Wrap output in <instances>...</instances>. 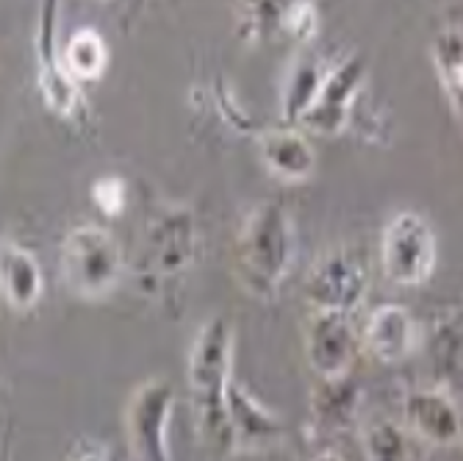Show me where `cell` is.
<instances>
[{
	"mask_svg": "<svg viewBox=\"0 0 463 461\" xmlns=\"http://www.w3.org/2000/svg\"><path fill=\"white\" fill-rule=\"evenodd\" d=\"M197 250L194 217L189 208L158 212L145 231V278L147 283H170L189 273Z\"/></svg>",
	"mask_w": 463,
	"mask_h": 461,
	"instance_id": "cell-7",
	"label": "cell"
},
{
	"mask_svg": "<svg viewBox=\"0 0 463 461\" xmlns=\"http://www.w3.org/2000/svg\"><path fill=\"white\" fill-rule=\"evenodd\" d=\"M175 411V387L170 379L142 381L125 408V434L137 461H173L170 423Z\"/></svg>",
	"mask_w": 463,
	"mask_h": 461,
	"instance_id": "cell-6",
	"label": "cell"
},
{
	"mask_svg": "<svg viewBox=\"0 0 463 461\" xmlns=\"http://www.w3.org/2000/svg\"><path fill=\"white\" fill-rule=\"evenodd\" d=\"M402 426L428 445H463V411L444 387H419L402 400Z\"/></svg>",
	"mask_w": 463,
	"mask_h": 461,
	"instance_id": "cell-11",
	"label": "cell"
},
{
	"mask_svg": "<svg viewBox=\"0 0 463 461\" xmlns=\"http://www.w3.org/2000/svg\"><path fill=\"white\" fill-rule=\"evenodd\" d=\"M439 259L433 226L419 212H397L381 236V267L394 286H422L430 281Z\"/></svg>",
	"mask_w": 463,
	"mask_h": 461,
	"instance_id": "cell-5",
	"label": "cell"
},
{
	"mask_svg": "<svg viewBox=\"0 0 463 461\" xmlns=\"http://www.w3.org/2000/svg\"><path fill=\"white\" fill-rule=\"evenodd\" d=\"M72 461H111L109 453L100 445H80L72 456Z\"/></svg>",
	"mask_w": 463,
	"mask_h": 461,
	"instance_id": "cell-23",
	"label": "cell"
},
{
	"mask_svg": "<svg viewBox=\"0 0 463 461\" xmlns=\"http://www.w3.org/2000/svg\"><path fill=\"white\" fill-rule=\"evenodd\" d=\"M361 387L350 375L342 379H319V387L311 392V420L314 434L335 437L345 434L358 423L361 414Z\"/></svg>",
	"mask_w": 463,
	"mask_h": 461,
	"instance_id": "cell-14",
	"label": "cell"
},
{
	"mask_svg": "<svg viewBox=\"0 0 463 461\" xmlns=\"http://www.w3.org/2000/svg\"><path fill=\"white\" fill-rule=\"evenodd\" d=\"M142 4H145V0H134V9H131V12H134V14H137V12H139V6H142Z\"/></svg>",
	"mask_w": 463,
	"mask_h": 461,
	"instance_id": "cell-25",
	"label": "cell"
},
{
	"mask_svg": "<svg viewBox=\"0 0 463 461\" xmlns=\"http://www.w3.org/2000/svg\"><path fill=\"white\" fill-rule=\"evenodd\" d=\"M233 322L225 314L205 320L194 333L186 361V387L197 434L214 447H231L228 392L233 372Z\"/></svg>",
	"mask_w": 463,
	"mask_h": 461,
	"instance_id": "cell-1",
	"label": "cell"
},
{
	"mask_svg": "<svg viewBox=\"0 0 463 461\" xmlns=\"http://www.w3.org/2000/svg\"><path fill=\"white\" fill-rule=\"evenodd\" d=\"M228 428H231V447L239 453L272 450L286 437L280 417L236 381L231 384L228 392Z\"/></svg>",
	"mask_w": 463,
	"mask_h": 461,
	"instance_id": "cell-12",
	"label": "cell"
},
{
	"mask_svg": "<svg viewBox=\"0 0 463 461\" xmlns=\"http://www.w3.org/2000/svg\"><path fill=\"white\" fill-rule=\"evenodd\" d=\"M294 226L278 200L252 206L233 239V273L247 295L275 301L294 264Z\"/></svg>",
	"mask_w": 463,
	"mask_h": 461,
	"instance_id": "cell-2",
	"label": "cell"
},
{
	"mask_svg": "<svg viewBox=\"0 0 463 461\" xmlns=\"http://www.w3.org/2000/svg\"><path fill=\"white\" fill-rule=\"evenodd\" d=\"M92 200L106 217H117L128 203V187L117 176H103L92 184Z\"/></svg>",
	"mask_w": 463,
	"mask_h": 461,
	"instance_id": "cell-22",
	"label": "cell"
},
{
	"mask_svg": "<svg viewBox=\"0 0 463 461\" xmlns=\"http://www.w3.org/2000/svg\"><path fill=\"white\" fill-rule=\"evenodd\" d=\"M361 342L364 353L377 364H400L419 345V322L402 303H383L366 317Z\"/></svg>",
	"mask_w": 463,
	"mask_h": 461,
	"instance_id": "cell-13",
	"label": "cell"
},
{
	"mask_svg": "<svg viewBox=\"0 0 463 461\" xmlns=\"http://www.w3.org/2000/svg\"><path fill=\"white\" fill-rule=\"evenodd\" d=\"M311 461H345L339 453H335V450H322V453H317Z\"/></svg>",
	"mask_w": 463,
	"mask_h": 461,
	"instance_id": "cell-24",
	"label": "cell"
},
{
	"mask_svg": "<svg viewBox=\"0 0 463 461\" xmlns=\"http://www.w3.org/2000/svg\"><path fill=\"white\" fill-rule=\"evenodd\" d=\"M59 23H61V0H39L36 12V87L45 106L67 120V122H87V98L80 92V83L64 70L61 45L59 42Z\"/></svg>",
	"mask_w": 463,
	"mask_h": 461,
	"instance_id": "cell-4",
	"label": "cell"
},
{
	"mask_svg": "<svg viewBox=\"0 0 463 461\" xmlns=\"http://www.w3.org/2000/svg\"><path fill=\"white\" fill-rule=\"evenodd\" d=\"M61 62L78 83L98 81L109 67V48L98 31L78 28L61 45Z\"/></svg>",
	"mask_w": 463,
	"mask_h": 461,
	"instance_id": "cell-21",
	"label": "cell"
},
{
	"mask_svg": "<svg viewBox=\"0 0 463 461\" xmlns=\"http://www.w3.org/2000/svg\"><path fill=\"white\" fill-rule=\"evenodd\" d=\"M125 256L119 239L95 223L75 226L61 242V278L83 301L106 298L122 281Z\"/></svg>",
	"mask_w": 463,
	"mask_h": 461,
	"instance_id": "cell-3",
	"label": "cell"
},
{
	"mask_svg": "<svg viewBox=\"0 0 463 461\" xmlns=\"http://www.w3.org/2000/svg\"><path fill=\"white\" fill-rule=\"evenodd\" d=\"M369 292V273L364 262L339 247L325 254L306 278V298L314 312L355 314Z\"/></svg>",
	"mask_w": 463,
	"mask_h": 461,
	"instance_id": "cell-8",
	"label": "cell"
},
{
	"mask_svg": "<svg viewBox=\"0 0 463 461\" xmlns=\"http://www.w3.org/2000/svg\"><path fill=\"white\" fill-rule=\"evenodd\" d=\"M430 59L439 75V83L447 95V103L463 129V31L444 28L433 36Z\"/></svg>",
	"mask_w": 463,
	"mask_h": 461,
	"instance_id": "cell-18",
	"label": "cell"
},
{
	"mask_svg": "<svg viewBox=\"0 0 463 461\" xmlns=\"http://www.w3.org/2000/svg\"><path fill=\"white\" fill-rule=\"evenodd\" d=\"M259 153L267 170L286 181V184H303L317 170V150L306 139L303 131L283 125V129H269L259 137Z\"/></svg>",
	"mask_w": 463,
	"mask_h": 461,
	"instance_id": "cell-15",
	"label": "cell"
},
{
	"mask_svg": "<svg viewBox=\"0 0 463 461\" xmlns=\"http://www.w3.org/2000/svg\"><path fill=\"white\" fill-rule=\"evenodd\" d=\"M413 434L389 417H374L361 428V447L366 461H416Z\"/></svg>",
	"mask_w": 463,
	"mask_h": 461,
	"instance_id": "cell-20",
	"label": "cell"
},
{
	"mask_svg": "<svg viewBox=\"0 0 463 461\" xmlns=\"http://www.w3.org/2000/svg\"><path fill=\"white\" fill-rule=\"evenodd\" d=\"M364 353L361 331L353 314L314 312L306 325V359L317 379H342L350 375Z\"/></svg>",
	"mask_w": 463,
	"mask_h": 461,
	"instance_id": "cell-9",
	"label": "cell"
},
{
	"mask_svg": "<svg viewBox=\"0 0 463 461\" xmlns=\"http://www.w3.org/2000/svg\"><path fill=\"white\" fill-rule=\"evenodd\" d=\"M325 75H327V70L314 56H300L294 62V67L286 78L283 98H280V117L286 125L303 122V117L308 114V109L314 106V101L322 90Z\"/></svg>",
	"mask_w": 463,
	"mask_h": 461,
	"instance_id": "cell-19",
	"label": "cell"
},
{
	"mask_svg": "<svg viewBox=\"0 0 463 461\" xmlns=\"http://www.w3.org/2000/svg\"><path fill=\"white\" fill-rule=\"evenodd\" d=\"M366 81V62L358 53L345 56L339 64H333L325 75L322 90L303 117V129L330 137L347 129V122L353 120V111L358 106V98L364 92Z\"/></svg>",
	"mask_w": 463,
	"mask_h": 461,
	"instance_id": "cell-10",
	"label": "cell"
},
{
	"mask_svg": "<svg viewBox=\"0 0 463 461\" xmlns=\"http://www.w3.org/2000/svg\"><path fill=\"white\" fill-rule=\"evenodd\" d=\"M0 289L14 312H31L45 289L36 256L12 239L4 242V256H0Z\"/></svg>",
	"mask_w": 463,
	"mask_h": 461,
	"instance_id": "cell-16",
	"label": "cell"
},
{
	"mask_svg": "<svg viewBox=\"0 0 463 461\" xmlns=\"http://www.w3.org/2000/svg\"><path fill=\"white\" fill-rule=\"evenodd\" d=\"M298 4L300 0H236V34L250 45L286 36V25Z\"/></svg>",
	"mask_w": 463,
	"mask_h": 461,
	"instance_id": "cell-17",
	"label": "cell"
}]
</instances>
